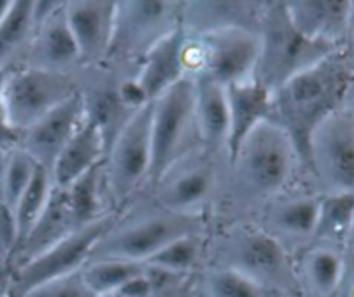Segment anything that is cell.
I'll use <instances>...</instances> for the list:
<instances>
[{
  "label": "cell",
  "instance_id": "1",
  "mask_svg": "<svg viewBox=\"0 0 354 297\" xmlns=\"http://www.w3.org/2000/svg\"><path fill=\"white\" fill-rule=\"evenodd\" d=\"M353 79L351 59L344 52H335L272 92V121L290 138L303 169H306L311 135L327 117L344 107Z\"/></svg>",
  "mask_w": 354,
  "mask_h": 297
},
{
  "label": "cell",
  "instance_id": "2",
  "mask_svg": "<svg viewBox=\"0 0 354 297\" xmlns=\"http://www.w3.org/2000/svg\"><path fill=\"white\" fill-rule=\"evenodd\" d=\"M228 164L239 192L248 199L265 202L289 192L299 173L304 176L296 147L273 121L252 131L228 159Z\"/></svg>",
  "mask_w": 354,
  "mask_h": 297
},
{
  "label": "cell",
  "instance_id": "3",
  "mask_svg": "<svg viewBox=\"0 0 354 297\" xmlns=\"http://www.w3.org/2000/svg\"><path fill=\"white\" fill-rule=\"evenodd\" d=\"M259 57L254 78L270 92L335 52H344L304 37L290 21L286 2H265L258 30Z\"/></svg>",
  "mask_w": 354,
  "mask_h": 297
},
{
  "label": "cell",
  "instance_id": "4",
  "mask_svg": "<svg viewBox=\"0 0 354 297\" xmlns=\"http://www.w3.org/2000/svg\"><path fill=\"white\" fill-rule=\"evenodd\" d=\"M71 75L35 66H17L6 71L0 88V111L3 124L19 137L38 119L78 93Z\"/></svg>",
  "mask_w": 354,
  "mask_h": 297
},
{
  "label": "cell",
  "instance_id": "5",
  "mask_svg": "<svg viewBox=\"0 0 354 297\" xmlns=\"http://www.w3.org/2000/svg\"><path fill=\"white\" fill-rule=\"evenodd\" d=\"M151 185L178 159L201 145L194 114L192 79L183 78L151 104Z\"/></svg>",
  "mask_w": 354,
  "mask_h": 297
},
{
  "label": "cell",
  "instance_id": "6",
  "mask_svg": "<svg viewBox=\"0 0 354 297\" xmlns=\"http://www.w3.org/2000/svg\"><path fill=\"white\" fill-rule=\"evenodd\" d=\"M221 258L214 265L234 268L265 287L275 297H299L294 256L268 231L249 228L225 244Z\"/></svg>",
  "mask_w": 354,
  "mask_h": 297
},
{
  "label": "cell",
  "instance_id": "7",
  "mask_svg": "<svg viewBox=\"0 0 354 297\" xmlns=\"http://www.w3.org/2000/svg\"><path fill=\"white\" fill-rule=\"evenodd\" d=\"M304 173L318 195L354 193V124L344 107L311 135Z\"/></svg>",
  "mask_w": 354,
  "mask_h": 297
},
{
  "label": "cell",
  "instance_id": "8",
  "mask_svg": "<svg viewBox=\"0 0 354 297\" xmlns=\"http://www.w3.org/2000/svg\"><path fill=\"white\" fill-rule=\"evenodd\" d=\"M114 223L116 218L107 214L93 223L78 228L37 258L14 268L10 271L7 297H23L44 283L78 273L90 261L99 242L106 237Z\"/></svg>",
  "mask_w": 354,
  "mask_h": 297
},
{
  "label": "cell",
  "instance_id": "9",
  "mask_svg": "<svg viewBox=\"0 0 354 297\" xmlns=\"http://www.w3.org/2000/svg\"><path fill=\"white\" fill-rule=\"evenodd\" d=\"M151 104L135 111L107 148L102 171L107 193L118 204L127 202L151 182Z\"/></svg>",
  "mask_w": 354,
  "mask_h": 297
},
{
  "label": "cell",
  "instance_id": "10",
  "mask_svg": "<svg viewBox=\"0 0 354 297\" xmlns=\"http://www.w3.org/2000/svg\"><path fill=\"white\" fill-rule=\"evenodd\" d=\"M189 233H201L197 218L168 211L149 214L127 224H118L116 221L90 259L111 258L145 265L165 245Z\"/></svg>",
  "mask_w": 354,
  "mask_h": 297
},
{
  "label": "cell",
  "instance_id": "11",
  "mask_svg": "<svg viewBox=\"0 0 354 297\" xmlns=\"http://www.w3.org/2000/svg\"><path fill=\"white\" fill-rule=\"evenodd\" d=\"M182 7L183 2H116V24L109 57L118 55L140 61L156 41L182 26Z\"/></svg>",
  "mask_w": 354,
  "mask_h": 297
},
{
  "label": "cell",
  "instance_id": "12",
  "mask_svg": "<svg viewBox=\"0 0 354 297\" xmlns=\"http://www.w3.org/2000/svg\"><path fill=\"white\" fill-rule=\"evenodd\" d=\"M214 180L213 152L196 148L162 173L152 186L162 211L197 218L213 193Z\"/></svg>",
  "mask_w": 354,
  "mask_h": 297
},
{
  "label": "cell",
  "instance_id": "13",
  "mask_svg": "<svg viewBox=\"0 0 354 297\" xmlns=\"http://www.w3.org/2000/svg\"><path fill=\"white\" fill-rule=\"evenodd\" d=\"M64 6L66 2L62 0L35 2L37 28L24 64L66 75L80 64L78 47L69 30Z\"/></svg>",
  "mask_w": 354,
  "mask_h": 297
},
{
  "label": "cell",
  "instance_id": "14",
  "mask_svg": "<svg viewBox=\"0 0 354 297\" xmlns=\"http://www.w3.org/2000/svg\"><path fill=\"white\" fill-rule=\"evenodd\" d=\"M199 37L207 54L204 75L223 86L254 78L259 57V37L256 31L230 28L201 33Z\"/></svg>",
  "mask_w": 354,
  "mask_h": 297
},
{
  "label": "cell",
  "instance_id": "15",
  "mask_svg": "<svg viewBox=\"0 0 354 297\" xmlns=\"http://www.w3.org/2000/svg\"><path fill=\"white\" fill-rule=\"evenodd\" d=\"M86 117V106L83 92L80 90L66 102L55 107L33 126L19 133L16 147L26 152L40 166L50 169L55 157L61 154L69 138L76 133Z\"/></svg>",
  "mask_w": 354,
  "mask_h": 297
},
{
  "label": "cell",
  "instance_id": "16",
  "mask_svg": "<svg viewBox=\"0 0 354 297\" xmlns=\"http://www.w3.org/2000/svg\"><path fill=\"white\" fill-rule=\"evenodd\" d=\"M64 12L78 47L80 64L95 66L109 59L116 24V2L75 0L66 2Z\"/></svg>",
  "mask_w": 354,
  "mask_h": 297
},
{
  "label": "cell",
  "instance_id": "17",
  "mask_svg": "<svg viewBox=\"0 0 354 297\" xmlns=\"http://www.w3.org/2000/svg\"><path fill=\"white\" fill-rule=\"evenodd\" d=\"M318 209H320V195L317 192L311 189H303L297 193H290L289 190L270 200V207L265 216L266 224L261 228L282 242L290 254L292 249H297L299 252L313 244Z\"/></svg>",
  "mask_w": 354,
  "mask_h": 297
},
{
  "label": "cell",
  "instance_id": "18",
  "mask_svg": "<svg viewBox=\"0 0 354 297\" xmlns=\"http://www.w3.org/2000/svg\"><path fill=\"white\" fill-rule=\"evenodd\" d=\"M228 104V159L244 144L245 138L261 124L272 121L273 93L256 78L225 86Z\"/></svg>",
  "mask_w": 354,
  "mask_h": 297
},
{
  "label": "cell",
  "instance_id": "19",
  "mask_svg": "<svg viewBox=\"0 0 354 297\" xmlns=\"http://www.w3.org/2000/svg\"><path fill=\"white\" fill-rule=\"evenodd\" d=\"M294 26L315 41L344 50L353 2L349 0H299L286 2Z\"/></svg>",
  "mask_w": 354,
  "mask_h": 297
},
{
  "label": "cell",
  "instance_id": "20",
  "mask_svg": "<svg viewBox=\"0 0 354 297\" xmlns=\"http://www.w3.org/2000/svg\"><path fill=\"white\" fill-rule=\"evenodd\" d=\"M265 2L241 0H211L183 2L182 28L187 33H209L218 30H251L258 33Z\"/></svg>",
  "mask_w": 354,
  "mask_h": 297
},
{
  "label": "cell",
  "instance_id": "21",
  "mask_svg": "<svg viewBox=\"0 0 354 297\" xmlns=\"http://www.w3.org/2000/svg\"><path fill=\"white\" fill-rule=\"evenodd\" d=\"M107 154V142L99 124L86 114L82 126L69 138L68 144L50 166L54 186L68 189L83 175L104 164Z\"/></svg>",
  "mask_w": 354,
  "mask_h": 297
},
{
  "label": "cell",
  "instance_id": "22",
  "mask_svg": "<svg viewBox=\"0 0 354 297\" xmlns=\"http://www.w3.org/2000/svg\"><path fill=\"white\" fill-rule=\"evenodd\" d=\"M301 297H335L346 269V252L327 244H310L294 254Z\"/></svg>",
  "mask_w": 354,
  "mask_h": 297
},
{
  "label": "cell",
  "instance_id": "23",
  "mask_svg": "<svg viewBox=\"0 0 354 297\" xmlns=\"http://www.w3.org/2000/svg\"><path fill=\"white\" fill-rule=\"evenodd\" d=\"M183 35H185L183 28H176L156 41L138 61V69L133 75V79L140 86L149 104L154 102L166 90L185 78L180 64V45Z\"/></svg>",
  "mask_w": 354,
  "mask_h": 297
},
{
  "label": "cell",
  "instance_id": "24",
  "mask_svg": "<svg viewBox=\"0 0 354 297\" xmlns=\"http://www.w3.org/2000/svg\"><path fill=\"white\" fill-rule=\"evenodd\" d=\"M78 228L80 227L76 224L75 218H73L71 207H69L66 190L54 186L50 199H48L47 206L38 216L37 223L33 224L30 233L24 237V240L21 242L19 247L12 254L10 271L23 265V262L37 258L38 254L50 249L52 245L61 242L62 238L71 235Z\"/></svg>",
  "mask_w": 354,
  "mask_h": 297
},
{
  "label": "cell",
  "instance_id": "25",
  "mask_svg": "<svg viewBox=\"0 0 354 297\" xmlns=\"http://www.w3.org/2000/svg\"><path fill=\"white\" fill-rule=\"evenodd\" d=\"M194 114L201 145L206 151H225L228 137V104L223 85L207 75L192 78Z\"/></svg>",
  "mask_w": 354,
  "mask_h": 297
},
{
  "label": "cell",
  "instance_id": "26",
  "mask_svg": "<svg viewBox=\"0 0 354 297\" xmlns=\"http://www.w3.org/2000/svg\"><path fill=\"white\" fill-rule=\"evenodd\" d=\"M35 0L9 2L0 19V71L23 66L33 41Z\"/></svg>",
  "mask_w": 354,
  "mask_h": 297
},
{
  "label": "cell",
  "instance_id": "27",
  "mask_svg": "<svg viewBox=\"0 0 354 297\" xmlns=\"http://www.w3.org/2000/svg\"><path fill=\"white\" fill-rule=\"evenodd\" d=\"M64 190L73 218L80 228L107 216V211L104 209V202L107 199V186L102 166L83 175Z\"/></svg>",
  "mask_w": 354,
  "mask_h": 297
},
{
  "label": "cell",
  "instance_id": "28",
  "mask_svg": "<svg viewBox=\"0 0 354 297\" xmlns=\"http://www.w3.org/2000/svg\"><path fill=\"white\" fill-rule=\"evenodd\" d=\"M145 265L124 259H90L82 268V278L95 297L113 296L120 292L130 280L144 273Z\"/></svg>",
  "mask_w": 354,
  "mask_h": 297
},
{
  "label": "cell",
  "instance_id": "29",
  "mask_svg": "<svg viewBox=\"0 0 354 297\" xmlns=\"http://www.w3.org/2000/svg\"><path fill=\"white\" fill-rule=\"evenodd\" d=\"M354 213V193L320 195L317 230L313 242L334 245L344 251L346 235Z\"/></svg>",
  "mask_w": 354,
  "mask_h": 297
},
{
  "label": "cell",
  "instance_id": "30",
  "mask_svg": "<svg viewBox=\"0 0 354 297\" xmlns=\"http://www.w3.org/2000/svg\"><path fill=\"white\" fill-rule=\"evenodd\" d=\"M197 285L204 297H275L251 276L227 266H207Z\"/></svg>",
  "mask_w": 354,
  "mask_h": 297
},
{
  "label": "cell",
  "instance_id": "31",
  "mask_svg": "<svg viewBox=\"0 0 354 297\" xmlns=\"http://www.w3.org/2000/svg\"><path fill=\"white\" fill-rule=\"evenodd\" d=\"M52 190H54V182H52L50 169H47L45 166H38L33 180L12 209L14 227H16V249L19 247L21 242L24 240V237L30 233L33 224L37 223L38 216L50 199ZM16 249H14V252H16Z\"/></svg>",
  "mask_w": 354,
  "mask_h": 297
},
{
  "label": "cell",
  "instance_id": "32",
  "mask_svg": "<svg viewBox=\"0 0 354 297\" xmlns=\"http://www.w3.org/2000/svg\"><path fill=\"white\" fill-rule=\"evenodd\" d=\"M203 258L204 244L201 233H189L165 245L145 262V266L175 275H199Z\"/></svg>",
  "mask_w": 354,
  "mask_h": 297
},
{
  "label": "cell",
  "instance_id": "33",
  "mask_svg": "<svg viewBox=\"0 0 354 297\" xmlns=\"http://www.w3.org/2000/svg\"><path fill=\"white\" fill-rule=\"evenodd\" d=\"M38 162L33 157L21 151L19 147H10L7 152L6 169H3L2 183H0V200L9 207L10 211L17 204L19 197L33 180L38 169Z\"/></svg>",
  "mask_w": 354,
  "mask_h": 297
},
{
  "label": "cell",
  "instance_id": "34",
  "mask_svg": "<svg viewBox=\"0 0 354 297\" xmlns=\"http://www.w3.org/2000/svg\"><path fill=\"white\" fill-rule=\"evenodd\" d=\"M80 271L44 283L26 292L23 297H95L85 285Z\"/></svg>",
  "mask_w": 354,
  "mask_h": 297
},
{
  "label": "cell",
  "instance_id": "35",
  "mask_svg": "<svg viewBox=\"0 0 354 297\" xmlns=\"http://www.w3.org/2000/svg\"><path fill=\"white\" fill-rule=\"evenodd\" d=\"M16 249V227L12 211L0 200V262L10 268V258Z\"/></svg>",
  "mask_w": 354,
  "mask_h": 297
},
{
  "label": "cell",
  "instance_id": "36",
  "mask_svg": "<svg viewBox=\"0 0 354 297\" xmlns=\"http://www.w3.org/2000/svg\"><path fill=\"white\" fill-rule=\"evenodd\" d=\"M335 297H354V254H346V269Z\"/></svg>",
  "mask_w": 354,
  "mask_h": 297
},
{
  "label": "cell",
  "instance_id": "37",
  "mask_svg": "<svg viewBox=\"0 0 354 297\" xmlns=\"http://www.w3.org/2000/svg\"><path fill=\"white\" fill-rule=\"evenodd\" d=\"M344 54L351 59V62L354 64V2H353V9H351V19H349L348 38H346Z\"/></svg>",
  "mask_w": 354,
  "mask_h": 297
},
{
  "label": "cell",
  "instance_id": "38",
  "mask_svg": "<svg viewBox=\"0 0 354 297\" xmlns=\"http://www.w3.org/2000/svg\"><path fill=\"white\" fill-rule=\"evenodd\" d=\"M10 282V268L0 262V297H7Z\"/></svg>",
  "mask_w": 354,
  "mask_h": 297
},
{
  "label": "cell",
  "instance_id": "39",
  "mask_svg": "<svg viewBox=\"0 0 354 297\" xmlns=\"http://www.w3.org/2000/svg\"><path fill=\"white\" fill-rule=\"evenodd\" d=\"M344 109H346V113L349 114V117H351V121L354 124V79H353L351 86H349V90H348V95H346Z\"/></svg>",
  "mask_w": 354,
  "mask_h": 297
},
{
  "label": "cell",
  "instance_id": "40",
  "mask_svg": "<svg viewBox=\"0 0 354 297\" xmlns=\"http://www.w3.org/2000/svg\"><path fill=\"white\" fill-rule=\"evenodd\" d=\"M344 252H346V254H354V213H353V218H351V223H349L348 235H346Z\"/></svg>",
  "mask_w": 354,
  "mask_h": 297
},
{
  "label": "cell",
  "instance_id": "41",
  "mask_svg": "<svg viewBox=\"0 0 354 297\" xmlns=\"http://www.w3.org/2000/svg\"><path fill=\"white\" fill-rule=\"evenodd\" d=\"M7 152H9V148H6V147H0V183H2L3 169H6V161H7Z\"/></svg>",
  "mask_w": 354,
  "mask_h": 297
},
{
  "label": "cell",
  "instance_id": "42",
  "mask_svg": "<svg viewBox=\"0 0 354 297\" xmlns=\"http://www.w3.org/2000/svg\"><path fill=\"white\" fill-rule=\"evenodd\" d=\"M7 7H9V2H2V0H0V19H2V16L6 14Z\"/></svg>",
  "mask_w": 354,
  "mask_h": 297
},
{
  "label": "cell",
  "instance_id": "43",
  "mask_svg": "<svg viewBox=\"0 0 354 297\" xmlns=\"http://www.w3.org/2000/svg\"><path fill=\"white\" fill-rule=\"evenodd\" d=\"M194 297H204V296H203V294H201V292H199V285H197V292H196V296H194Z\"/></svg>",
  "mask_w": 354,
  "mask_h": 297
}]
</instances>
